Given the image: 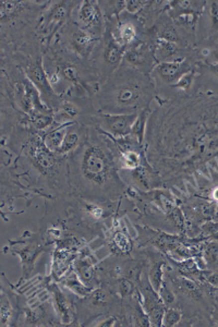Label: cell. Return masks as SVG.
Instances as JSON below:
<instances>
[{
    "instance_id": "83f0119b",
    "label": "cell",
    "mask_w": 218,
    "mask_h": 327,
    "mask_svg": "<svg viewBox=\"0 0 218 327\" xmlns=\"http://www.w3.org/2000/svg\"><path fill=\"white\" fill-rule=\"evenodd\" d=\"M211 20L212 23H213L214 27H218V4L213 3L211 9Z\"/></svg>"
},
{
    "instance_id": "30bf717a",
    "label": "cell",
    "mask_w": 218,
    "mask_h": 327,
    "mask_svg": "<svg viewBox=\"0 0 218 327\" xmlns=\"http://www.w3.org/2000/svg\"><path fill=\"white\" fill-rule=\"evenodd\" d=\"M94 266L95 259L91 254H83L76 263L78 276L85 285H89L94 280Z\"/></svg>"
},
{
    "instance_id": "5b68a950",
    "label": "cell",
    "mask_w": 218,
    "mask_h": 327,
    "mask_svg": "<svg viewBox=\"0 0 218 327\" xmlns=\"http://www.w3.org/2000/svg\"><path fill=\"white\" fill-rule=\"evenodd\" d=\"M124 46L120 44L118 40L113 37V35H109L108 38L103 47L102 60L104 68L109 69V72L113 71L116 69L120 61L122 59Z\"/></svg>"
},
{
    "instance_id": "ba28073f",
    "label": "cell",
    "mask_w": 218,
    "mask_h": 327,
    "mask_svg": "<svg viewBox=\"0 0 218 327\" xmlns=\"http://www.w3.org/2000/svg\"><path fill=\"white\" fill-rule=\"evenodd\" d=\"M124 59L129 67L139 70L141 72L146 71L147 68L152 66L151 52L145 46H139V47L130 49Z\"/></svg>"
},
{
    "instance_id": "52a82bcc",
    "label": "cell",
    "mask_w": 218,
    "mask_h": 327,
    "mask_svg": "<svg viewBox=\"0 0 218 327\" xmlns=\"http://www.w3.org/2000/svg\"><path fill=\"white\" fill-rule=\"evenodd\" d=\"M28 68L30 69H28L27 74L28 77H30V79L33 81V83L35 84L38 87V90L42 92V94L45 96L46 101L47 102L53 101L54 103V99L56 98V96L54 94V91L51 90L48 78L47 75L45 74L41 63H35V65H33Z\"/></svg>"
},
{
    "instance_id": "603a6c76",
    "label": "cell",
    "mask_w": 218,
    "mask_h": 327,
    "mask_svg": "<svg viewBox=\"0 0 218 327\" xmlns=\"http://www.w3.org/2000/svg\"><path fill=\"white\" fill-rule=\"evenodd\" d=\"M11 313H12V310H11V306L9 300L2 296L1 298V324L2 326L7 325L9 322V320L11 318Z\"/></svg>"
},
{
    "instance_id": "f546056e",
    "label": "cell",
    "mask_w": 218,
    "mask_h": 327,
    "mask_svg": "<svg viewBox=\"0 0 218 327\" xmlns=\"http://www.w3.org/2000/svg\"><path fill=\"white\" fill-rule=\"evenodd\" d=\"M210 68H211V71L213 72L216 75V77H218V62L212 63Z\"/></svg>"
},
{
    "instance_id": "484cf974",
    "label": "cell",
    "mask_w": 218,
    "mask_h": 327,
    "mask_svg": "<svg viewBox=\"0 0 218 327\" xmlns=\"http://www.w3.org/2000/svg\"><path fill=\"white\" fill-rule=\"evenodd\" d=\"M67 16V8L65 5L57 7L50 15V21H62Z\"/></svg>"
},
{
    "instance_id": "e0dca14e",
    "label": "cell",
    "mask_w": 218,
    "mask_h": 327,
    "mask_svg": "<svg viewBox=\"0 0 218 327\" xmlns=\"http://www.w3.org/2000/svg\"><path fill=\"white\" fill-rule=\"evenodd\" d=\"M112 243L121 253H128L132 249V243L130 239L121 231L114 232L112 237Z\"/></svg>"
},
{
    "instance_id": "44dd1931",
    "label": "cell",
    "mask_w": 218,
    "mask_h": 327,
    "mask_svg": "<svg viewBox=\"0 0 218 327\" xmlns=\"http://www.w3.org/2000/svg\"><path fill=\"white\" fill-rule=\"evenodd\" d=\"M134 285L128 277H122L118 283V291L122 297H129L133 294Z\"/></svg>"
},
{
    "instance_id": "cb8c5ba5",
    "label": "cell",
    "mask_w": 218,
    "mask_h": 327,
    "mask_svg": "<svg viewBox=\"0 0 218 327\" xmlns=\"http://www.w3.org/2000/svg\"><path fill=\"white\" fill-rule=\"evenodd\" d=\"M85 209H87V213L90 217H92L93 219H96V220L102 218V216L104 215V209H103L101 206L96 205V204L88 203L87 205H85Z\"/></svg>"
},
{
    "instance_id": "3957f363",
    "label": "cell",
    "mask_w": 218,
    "mask_h": 327,
    "mask_svg": "<svg viewBox=\"0 0 218 327\" xmlns=\"http://www.w3.org/2000/svg\"><path fill=\"white\" fill-rule=\"evenodd\" d=\"M137 116V114H103L97 117L96 120L107 132L117 138H122L131 133Z\"/></svg>"
},
{
    "instance_id": "4316f807",
    "label": "cell",
    "mask_w": 218,
    "mask_h": 327,
    "mask_svg": "<svg viewBox=\"0 0 218 327\" xmlns=\"http://www.w3.org/2000/svg\"><path fill=\"white\" fill-rule=\"evenodd\" d=\"M97 326H100V327H112V326H118V320L116 318H113V317H108L106 318L104 321H102L101 323L99 324H96Z\"/></svg>"
},
{
    "instance_id": "5bb4252c",
    "label": "cell",
    "mask_w": 218,
    "mask_h": 327,
    "mask_svg": "<svg viewBox=\"0 0 218 327\" xmlns=\"http://www.w3.org/2000/svg\"><path fill=\"white\" fill-rule=\"evenodd\" d=\"M67 131H68L67 129H57L51 133H49L45 139L46 147H47L50 151L56 152L57 153V151L59 150L62 142H64V139L66 137Z\"/></svg>"
},
{
    "instance_id": "ffe728a7",
    "label": "cell",
    "mask_w": 218,
    "mask_h": 327,
    "mask_svg": "<svg viewBox=\"0 0 218 327\" xmlns=\"http://www.w3.org/2000/svg\"><path fill=\"white\" fill-rule=\"evenodd\" d=\"M182 314L180 311L175 310V309H169L168 311H166L164 314V320H163V325L166 326H175L181 321Z\"/></svg>"
},
{
    "instance_id": "4fadbf2b",
    "label": "cell",
    "mask_w": 218,
    "mask_h": 327,
    "mask_svg": "<svg viewBox=\"0 0 218 327\" xmlns=\"http://www.w3.org/2000/svg\"><path fill=\"white\" fill-rule=\"evenodd\" d=\"M80 143V133L78 130L71 129L67 131L66 137L64 139L61 147L57 151L58 154H68L69 152H72L79 147Z\"/></svg>"
},
{
    "instance_id": "2e32d148",
    "label": "cell",
    "mask_w": 218,
    "mask_h": 327,
    "mask_svg": "<svg viewBox=\"0 0 218 327\" xmlns=\"http://www.w3.org/2000/svg\"><path fill=\"white\" fill-rule=\"evenodd\" d=\"M121 162L123 167L128 169H136L139 168L141 163L140 154L132 149H128L122 152Z\"/></svg>"
},
{
    "instance_id": "9c48e42d",
    "label": "cell",
    "mask_w": 218,
    "mask_h": 327,
    "mask_svg": "<svg viewBox=\"0 0 218 327\" xmlns=\"http://www.w3.org/2000/svg\"><path fill=\"white\" fill-rule=\"evenodd\" d=\"M182 73V62L180 60L177 61H166L160 63L156 68V75L159 80H162L164 83H169L175 80H179Z\"/></svg>"
},
{
    "instance_id": "8fae6325",
    "label": "cell",
    "mask_w": 218,
    "mask_h": 327,
    "mask_svg": "<svg viewBox=\"0 0 218 327\" xmlns=\"http://www.w3.org/2000/svg\"><path fill=\"white\" fill-rule=\"evenodd\" d=\"M117 32H118L117 33L118 36H114L113 35V37L116 38L122 46H124V47L127 45L133 43L136 37V28L132 23L129 22L121 23V24L119 25Z\"/></svg>"
},
{
    "instance_id": "1f68e13d",
    "label": "cell",
    "mask_w": 218,
    "mask_h": 327,
    "mask_svg": "<svg viewBox=\"0 0 218 327\" xmlns=\"http://www.w3.org/2000/svg\"><path fill=\"white\" fill-rule=\"evenodd\" d=\"M214 58L218 61V50H215L214 51Z\"/></svg>"
},
{
    "instance_id": "ac0fdd59",
    "label": "cell",
    "mask_w": 218,
    "mask_h": 327,
    "mask_svg": "<svg viewBox=\"0 0 218 327\" xmlns=\"http://www.w3.org/2000/svg\"><path fill=\"white\" fill-rule=\"evenodd\" d=\"M150 284L156 291H159L160 287H162V285H163V264L162 263H156V264L153 266V268L150 272Z\"/></svg>"
},
{
    "instance_id": "4dcf8cb0",
    "label": "cell",
    "mask_w": 218,
    "mask_h": 327,
    "mask_svg": "<svg viewBox=\"0 0 218 327\" xmlns=\"http://www.w3.org/2000/svg\"><path fill=\"white\" fill-rule=\"evenodd\" d=\"M213 196L214 198H216V200H218V188L216 190H214V193H213Z\"/></svg>"
},
{
    "instance_id": "6da1fadb",
    "label": "cell",
    "mask_w": 218,
    "mask_h": 327,
    "mask_svg": "<svg viewBox=\"0 0 218 327\" xmlns=\"http://www.w3.org/2000/svg\"><path fill=\"white\" fill-rule=\"evenodd\" d=\"M154 86L139 70L123 67L107 80L99 93V104L106 114H139L146 109Z\"/></svg>"
},
{
    "instance_id": "d6986e66",
    "label": "cell",
    "mask_w": 218,
    "mask_h": 327,
    "mask_svg": "<svg viewBox=\"0 0 218 327\" xmlns=\"http://www.w3.org/2000/svg\"><path fill=\"white\" fill-rule=\"evenodd\" d=\"M60 77L66 79L71 83H79L80 82V71L72 65H65L60 69Z\"/></svg>"
},
{
    "instance_id": "9a60e30c",
    "label": "cell",
    "mask_w": 218,
    "mask_h": 327,
    "mask_svg": "<svg viewBox=\"0 0 218 327\" xmlns=\"http://www.w3.org/2000/svg\"><path fill=\"white\" fill-rule=\"evenodd\" d=\"M82 280H80L77 275H72L71 277H69L66 282V286L70 289L72 293H74L78 296H82V297H87L90 296L92 293V288L88 287V285L82 284Z\"/></svg>"
},
{
    "instance_id": "d4e9b609",
    "label": "cell",
    "mask_w": 218,
    "mask_h": 327,
    "mask_svg": "<svg viewBox=\"0 0 218 327\" xmlns=\"http://www.w3.org/2000/svg\"><path fill=\"white\" fill-rule=\"evenodd\" d=\"M192 77H193L192 73H188V74L182 75V77L178 80L176 86L178 87V89L188 90L192 84Z\"/></svg>"
},
{
    "instance_id": "7c38bea8",
    "label": "cell",
    "mask_w": 218,
    "mask_h": 327,
    "mask_svg": "<svg viewBox=\"0 0 218 327\" xmlns=\"http://www.w3.org/2000/svg\"><path fill=\"white\" fill-rule=\"evenodd\" d=\"M54 300H55V303H56L57 311L60 313L61 320L64 321V322H67V323L71 322L72 314H71V310H70V306H69V303H68L66 298L64 297V295H62L57 288L55 290Z\"/></svg>"
},
{
    "instance_id": "277c9868",
    "label": "cell",
    "mask_w": 218,
    "mask_h": 327,
    "mask_svg": "<svg viewBox=\"0 0 218 327\" xmlns=\"http://www.w3.org/2000/svg\"><path fill=\"white\" fill-rule=\"evenodd\" d=\"M78 20L85 31L100 34L104 28V17L101 7L95 1H83L78 10Z\"/></svg>"
},
{
    "instance_id": "7402d4cb",
    "label": "cell",
    "mask_w": 218,
    "mask_h": 327,
    "mask_svg": "<svg viewBox=\"0 0 218 327\" xmlns=\"http://www.w3.org/2000/svg\"><path fill=\"white\" fill-rule=\"evenodd\" d=\"M159 297L162 299L163 303L165 306H171L174 305L176 301L175 294L171 291V289L168 287L167 285H162V287L159 289Z\"/></svg>"
},
{
    "instance_id": "7a4b0ae2",
    "label": "cell",
    "mask_w": 218,
    "mask_h": 327,
    "mask_svg": "<svg viewBox=\"0 0 218 327\" xmlns=\"http://www.w3.org/2000/svg\"><path fill=\"white\" fill-rule=\"evenodd\" d=\"M79 172L89 188L93 190H113L119 184L113 163L100 144L85 145L79 156Z\"/></svg>"
},
{
    "instance_id": "8992f818",
    "label": "cell",
    "mask_w": 218,
    "mask_h": 327,
    "mask_svg": "<svg viewBox=\"0 0 218 327\" xmlns=\"http://www.w3.org/2000/svg\"><path fill=\"white\" fill-rule=\"evenodd\" d=\"M95 42L94 35L85 31L84 28L77 26L72 27L70 35V44L73 50H76L81 56L89 55V51L93 47Z\"/></svg>"
},
{
    "instance_id": "f1b7e54d",
    "label": "cell",
    "mask_w": 218,
    "mask_h": 327,
    "mask_svg": "<svg viewBox=\"0 0 218 327\" xmlns=\"http://www.w3.org/2000/svg\"><path fill=\"white\" fill-rule=\"evenodd\" d=\"M142 1H128L127 2V8L130 12H135V11L140 10Z\"/></svg>"
}]
</instances>
